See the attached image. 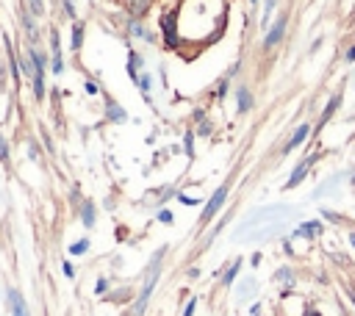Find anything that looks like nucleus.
I'll list each match as a JSON object with an SVG mask.
<instances>
[{
	"mask_svg": "<svg viewBox=\"0 0 355 316\" xmlns=\"http://www.w3.org/2000/svg\"><path fill=\"white\" fill-rule=\"evenodd\" d=\"M142 56L136 53V50H131V56H128V75L133 78V81H139V70H142Z\"/></svg>",
	"mask_w": 355,
	"mask_h": 316,
	"instance_id": "dca6fc26",
	"label": "nucleus"
},
{
	"mask_svg": "<svg viewBox=\"0 0 355 316\" xmlns=\"http://www.w3.org/2000/svg\"><path fill=\"white\" fill-rule=\"evenodd\" d=\"M0 164H9V144L3 133H0Z\"/></svg>",
	"mask_w": 355,
	"mask_h": 316,
	"instance_id": "c756f323",
	"label": "nucleus"
},
{
	"mask_svg": "<svg viewBox=\"0 0 355 316\" xmlns=\"http://www.w3.org/2000/svg\"><path fill=\"white\" fill-rule=\"evenodd\" d=\"M349 244H352V250H355V230L349 233Z\"/></svg>",
	"mask_w": 355,
	"mask_h": 316,
	"instance_id": "09e8293b",
	"label": "nucleus"
},
{
	"mask_svg": "<svg viewBox=\"0 0 355 316\" xmlns=\"http://www.w3.org/2000/svg\"><path fill=\"white\" fill-rule=\"evenodd\" d=\"M6 305H9V310H12V316H31L28 302H25V297L20 294V288H6Z\"/></svg>",
	"mask_w": 355,
	"mask_h": 316,
	"instance_id": "39448f33",
	"label": "nucleus"
},
{
	"mask_svg": "<svg viewBox=\"0 0 355 316\" xmlns=\"http://www.w3.org/2000/svg\"><path fill=\"white\" fill-rule=\"evenodd\" d=\"M86 95H97V92H100V89H97V84H95V81H86Z\"/></svg>",
	"mask_w": 355,
	"mask_h": 316,
	"instance_id": "ea45409f",
	"label": "nucleus"
},
{
	"mask_svg": "<svg viewBox=\"0 0 355 316\" xmlns=\"http://www.w3.org/2000/svg\"><path fill=\"white\" fill-rule=\"evenodd\" d=\"M275 3H277V0H266V3H264V20H261V25L269 23V14H272V9H275Z\"/></svg>",
	"mask_w": 355,
	"mask_h": 316,
	"instance_id": "72a5a7b5",
	"label": "nucleus"
},
{
	"mask_svg": "<svg viewBox=\"0 0 355 316\" xmlns=\"http://www.w3.org/2000/svg\"><path fill=\"white\" fill-rule=\"evenodd\" d=\"M81 45H84V23H73V42H70V48L78 50Z\"/></svg>",
	"mask_w": 355,
	"mask_h": 316,
	"instance_id": "412c9836",
	"label": "nucleus"
},
{
	"mask_svg": "<svg viewBox=\"0 0 355 316\" xmlns=\"http://www.w3.org/2000/svg\"><path fill=\"white\" fill-rule=\"evenodd\" d=\"M178 203H183V205H197V200H194V197H189V194H183V191H178Z\"/></svg>",
	"mask_w": 355,
	"mask_h": 316,
	"instance_id": "c9c22d12",
	"label": "nucleus"
},
{
	"mask_svg": "<svg viewBox=\"0 0 355 316\" xmlns=\"http://www.w3.org/2000/svg\"><path fill=\"white\" fill-rule=\"evenodd\" d=\"M236 103H239V111L247 114L250 108H253V95H250V89L247 86H236Z\"/></svg>",
	"mask_w": 355,
	"mask_h": 316,
	"instance_id": "4468645a",
	"label": "nucleus"
},
{
	"mask_svg": "<svg viewBox=\"0 0 355 316\" xmlns=\"http://www.w3.org/2000/svg\"><path fill=\"white\" fill-rule=\"evenodd\" d=\"M183 150H186V155H189V158L194 155V131H192V128H189V131H186V136H183Z\"/></svg>",
	"mask_w": 355,
	"mask_h": 316,
	"instance_id": "cd10ccee",
	"label": "nucleus"
},
{
	"mask_svg": "<svg viewBox=\"0 0 355 316\" xmlns=\"http://www.w3.org/2000/svg\"><path fill=\"white\" fill-rule=\"evenodd\" d=\"M106 117H109L111 122H125V120H128V114L122 111L117 103H111V100H109V108H106Z\"/></svg>",
	"mask_w": 355,
	"mask_h": 316,
	"instance_id": "aec40b11",
	"label": "nucleus"
},
{
	"mask_svg": "<svg viewBox=\"0 0 355 316\" xmlns=\"http://www.w3.org/2000/svg\"><path fill=\"white\" fill-rule=\"evenodd\" d=\"M61 269H64V274H67V277H70V280H73V277H75V266H73V263H70V261H64V263H61Z\"/></svg>",
	"mask_w": 355,
	"mask_h": 316,
	"instance_id": "e433bc0d",
	"label": "nucleus"
},
{
	"mask_svg": "<svg viewBox=\"0 0 355 316\" xmlns=\"http://www.w3.org/2000/svg\"><path fill=\"white\" fill-rule=\"evenodd\" d=\"M250 316H261V302H255L253 308H250Z\"/></svg>",
	"mask_w": 355,
	"mask_h": 316,
	"instance_id": "37998d69",
	"label": "nucleus"
},
{
	"mask_svg": "<svg viewBox=\"0 0 355 316\" xmlns=\"http://www.w3.org/2000/svg\"><path fill=\"white\" fill-rule=\"evenodd\" d=\"M50 70L56 75H61L64 70V59H61V39H59V31H50Z\"/></svg>",
	"mask_w": 355,
	"mask_h": 316,
	"instance_id": "423d86ee",
	"label": "nucleus"
},
{
	"mask_svg": "<svg viewBox=\"0 0 355 316\" xmlns=\"http://www.w3.org/2000/svg\"><path fill=\"white\" fill-rule=\"evenodd\" d=\"M286 214H291L289 205H269V208H258L255 214H250L239 227H236V236H244L250 227H255V225H261V222H266V216H286Z\"/></svg>",
	"mask_w": 355,
	"mask_h": 316,
	"instance_id": "f03ea898",
	"label": "nucleus"
},
{
	"mask_svg": "<svg viewBox=\"0 0 355 316\" xmlns=\"http://www.w3.org/2000/svg\"><path fill=\"white\" fill-rule=\"evenodd\" d=\"M344 178V175H333V178L330 180H325V183H322V186H316V191H313V200H319V197H322V194H327V191H330V189H336V186H338V180H341Z\"/></svg>",
	"mask_w": 355,
	"mask_h": 316,
	"instance_id": "a211bd4d",
	"label": "nucleus"
},
{
	"mask_svg": "<svg viewBox=\"0 0 355 316\" xmlns=\"http://www.w3.org/2000/svg\"><path fill=\"white\" fill-rule=\"evenodd\" d=\"M228 191H230V186H228V183H222L217 191H214V194H211V200L205 203L203 214H200V227H205L211 219H214V216L219 214V208H222V205H225V200H228Z\"/></svg>",
	"mask_w": 355,
	"mask_h": 316,
	"instance_id": "7ed1b4c3",
	"label": "nucleus"
},
{
	"mask_svg": "<svg viewBox=\"0 0 355 316\" xmlns=\"http://www.w3.org/2000/svg\"><path fill=\"white\" fill-rule=\"evenodd\" d=\"M139 92H142V95H145V100L150 103V89H153V75L150 72H142V75H139Z\"/></svg>",
	"mask_w": 355,
	"mask_h": 316,
	"instance_id": "6ab92c4d",
	"label": "nucleus"
},
{
	"mask_svg": "<svg viewBox=\"0 0 355 316\" xmlns=\"http://www.w3.org/2000/svg\"><path fill=\"white\" fill-rule=\"evenodd\" d=\"M106 299H109V302H128V299H131V291H128V288H122V291H109Z\"/></svg>",
	"mask_w": 355,
	"mask_h": 316,
	"instance_id": "b1692460",
	"label": "nucleus"
},
{
	"mask_svg": "<svg viewBox=\"0 0 355 316\" xmlns=\"http://www.w3.org/2000/svg\"><path fill=\"white\" fill-rule=\"evenodd\" d=\"M313 161H316V155H311V158H305L302 164H297L294 172H291V178L286 180V189H294V186H300L302 180H305V175H308V169H311Z\"/></svg>",
	"mask_w": 355,
	"mask_h": 316,
	"instance_id": "9d476101",
	"label": "nucleus"
},
{
	"mask_svg": "<svg viewBox=\"0 0 355 316\" xmlns=\"http://www.w3.org/2000/svg\"><path fill=\"white\" fill-rule=\"evenodd\" d=\"M194 310H197V297H192L186 302V308H183V316H194Z\"/></svg>",
	"mask_w": 355,
	"mask_h": 316,
	"instance_id": "f704fd0d",
	"label": "nucleus"
},
{
	"mask_svg": "<svg viewBox=\"0 0 355 316\" xmlns=\"http://www.w3.org/2000/svg\"><path fill=\"white\" fill-rule=\"evenodd\" d=\"M352 183H355V178H352Z\"/></svg>",
	"mask_w": 355,
	"mask_h": 316,
	"instance_id": "3c124183",
	"label": "nucleus"
},
{
	"mask_svg": "<svg viewBox=\"0 0 355 316\" xmlns=\"http://www.w3.org/2000/svg\"><path fill=\"white\" fill-rule=\"evenodd\" d=\"M347 297H349V302H352V308H355V291L352 288H347Z\"/></svg>",
	"mask_w": 355,
	"mask_h": 316,
	"instance_id": "a18cd8bd",
	"label": "nucleus"
},
{
	"mask_svg": "<svg viewBox=\"0 0 355 316\" xmlns=\"http://www.w3.org/2000/svg\"><path fill=\"white\" fill-rule=\"evenodd\" d=\"M78 216H81V225L84 227H95V219H97L95 203H92V200H81L78 203Z\"/></svg>",
	"mask_w": 355,
	"mask_h": 316,
	"instance_id": "9b49d317",
	"label": "nucleus"
},
{
	"mask_svg": "<svg viewBox=\"0 0 355 316\" xmlns=\"http://www.w3.org/2000/svg\"><path fill=\"white\" fill-rule=\"evenodd\" d=\"M89 247H92V241L89 239H78L75 241V244H70V255H86V252H89Z\"/></svg>",
	"mask_w": 355,
	"mask_h": 316,
	"instance_id": "4be33fe9",
	"label": "nucleus"
},
{
	"mask_svg": "<svg viewBox=\"0 0 355 316\" xmlns=\"http://www.w3.org/2000/svg\"><path fill=\"white\" fill-rule=\"evenodd\" d=\"M28 9L37 14V17H42V14H45V3H42V0H28Z\"/></svg>",
	"mask_w": 355,
	"mask_h": 316,
	"instance_id": "2f4dec72",
	"label": "nucleus"
},
{
	"mask_svg": "<svg viewBox=\"0 0 355 316\" xmlns=\"http://www.w3.org/2000/svg\"><path fill=\"white\" fill-rule=\"evenodd\" d=\"M161 34H164V45H169V48L181 45V39H178V14L175 12L161 17Z\"/></svg>",
	"mask_w": 355,
	"mask_h": 316,
	"instance_id": "20e7f679",
	"label": "nucleus"
},
{
	"mask_svg": "<svg viewBox=\"0 0 355 316\" xmlns=\"http://www.w3.org/2000/svg\"><path fill=\"white\" fill-rule=\"evenodd\" d=\"M61 3H64L67 14H70V17H75V9H73V3H70V0H61Z\"/></svg>",
	"mask_w": 355,
	"mask_h": 316,
	"instance_id": "a19ab883",
	"label": "nucleus"
},
{
	"mask_svg": "<svg viewBox=\"0 0 355 316\" xmlns=\"http://www.w3.org/2000/svg\"><path fill=\"white\" fill-rule=\"evenodd\" d=\"M164 255H167V247H158V250L153 252L150 263L145 266V272H142L145 286H142V291L136 294V299H133L131 316H145L147 305H150V297H153V291H156V283H158V277H161V261H164Z\"/></svg>",
	"mask_w": 355,
	"mask_h": 316,
	"instance_id": "f257e3e1",
	"label": "nucleus"
},
{
	"mask_svg": "<svg viewBox=\"0 0 355 316\" xmlns=\"http://www.w3.org/2000/svg\"><path fill=\"white\" fill-rule=\"evenodd\" d=\"M228 81H230V78H225L222 84H219V89H217V97H225V95H228Z\"/></svg>",
	"mask_w": 355,
	"mask_h": 316,
	"instance_id": "58836bf2",
	"label": "nucleus"
},
{
	"mask_svg": "<svg viewBox=\"0 0 355 316\" xmlns=\"http://www.w3.org/2000/svg\"><path fill=\"white\" fill-rule=\"evenodd\" d=\"M250 3H258V0H250Z\"/></svg>",
	"mask_w": 355,
	"mask_h": 316,
	"instance_id": "8fccbe9b",
	"label": "nucleus"
},
{
	"mask_svg": "<svg viewBox=\"0 0 355 316\" xmlns=\"http://www.w3.org/2000/svg\"><path fill=\"white\" fill-rule=\"evenodd\" d=\"M322 233H325V225H322L319 219H311V222H302L291 236H294V239H308L311 241V239H319Z\"/></svg>",
	"mask_w": 355,
	"mask_h": 316,
	"instance_id": "0eeeda50",
	"label": "nucleus"
},
{
	"mask_svg": "<svg viewBox=\"0 0 355 316\" xmlns=\"http://www.w3.org/2000/svg\"><path fill=\"white\" fill-rule=\"evenodd\" d=\"M131 34H133V36H142V39H150V34L145 31V25L139 23V17L131 20Z\"/></svg>",
	"mask_w": 355,
	"mask_h": 316,
	"instance_id": "a878e982",
	"label": "nucleus"
},
{
	"mask_svg": "<svg viewBox=\"0 0 355 316\" xmlns=\"http://www.w3.org/2000/svg\"><path fill=\"white\" fill-rule=\"evenodd\" d=\"M308 136H311V128H308V125H300L294 133H291L289 142H286V147H283V155L294 153V150L300 147V144H305V142H308Z\"/></svg>",
	"mask_w": 355,
	"mask_h": 316,
	"instance_id": "1a4fd4ad",
	"label": "nucleus"
},
{
	"mask_svg": "<svg viewBox=\"0 0 355 316\" xmlns=\"http://www.w3.org/2000/svg\"><path fill=\"white\" fill-rule=\"evenodd\" d=\"M241 263H244V261H241V258H236V261L230 263L228 269H225V272H222V277H219V286H225V288H230V286H233V280L239 277V272H241Z\"/></svg>",
	"mask_w": 355,
	"mask_h": 316,
	"instance_id": "ddd939ff",
	"label": "nucleus"
},
{
	"mask_svg": "<svg viewBox=\"0 0 355 316\" xmlns=\"http://www.w3.org/2000/svg\"><path fill=\"white\" fill-rule=\"evenodd\" d=\"M255 291H258V280H255V277H247V280H241L239 286H236V299H239V302H247L250 294H255Z\"/></svg>",
	"mask_w": 355,
	"mask_h": 316,
	"instance_id": "f8f14e48",
	"label": "nucleus"
},
{
	"mask_svg": "<svg viewBox=\"0 0 355 316\" xmlns=\"http://www.w3.org/2000/svg\"><path fill=\"white\" fill-rule=\"evenodd\" d=\"M158 222H161V225H172V222H175V214H172L169 208H161V211H158Z\"/></svg>",
	"mask_w": 355,
	"mask_h": 316,
	"instance_id": "c85d7f7f",
	"label": "nucleus"
},
{
	"mask_svg": "<svg viewBox=\"0 0 355 316\" xmlns=\"http://www.w3.org/2000/svg\"><path fill=\"white\" fill-rule=\"evenodd\" d=\"M23 25H25V31H28V36L37 42V36H39V28H37V23L28 17V14H23Z\"/></svg>",
	"mask_w": 355,
	"mask_h": 316,
	"instance_id": "393cba45",
	"label": "nucleus"
},
{
	"mask_svg": "<svg viewBox=\"0 0 355 316\" xmlns=\"http://www.w3.org/2000/svg\"><path fill=\"white\" fill-rule=\"evenodd\" d=\"M109 288H111L109 277H97V283H95V294H97V297H106V294H109Z\"/></svg>",
	"mask_w": 355,
	"mask_h": 316,
	"instance_id": "bb28decb",
	"label": "nucleus"
},
{
	"mask_svg": "<svg viewBox=\"0 0 355 316\" xmlns=\"http://www.w3.org/2000/svg\"><path fill=\"white\" fill-rule=\"evenodd\" d=\"M275 283H283L286 288H291V286H294V269H291V266H280L275 272Z\"/></svg>",
	"mask_w": 355,
	"mask_h": 316,
	"instance_id": "2eb2a0df",
	"label": "nucleus"
},
{
	"mask_svg": "<svg viewBox=\"0 0 355 316\" xmlns=\"http://www.w3.org/2000/svg\"><path fill=\"white\" fill-rule=\"evenodd\" d=\"M347 61H355V48H349V50H347Z\"/></svg>",
	"mask_w": 355,
	"mask_h": 316,
	"instance_id": "49530a36",
	"label": "nucleus"
},
{
	"mask_svg": "<svg viewBox=\"0 0 355 316\" xmlns=\"http://www.w3.org/2000/svg\"><path fill=\"white\" fill-rule=\"evenodd\" d=\"M28 158H34V161H37V158H39V147H37V144H34V142L28 144Z\"/></svg>",
	"mask_w": 355,
	"mask_h": 316,
	"instance_id": "4c0bfd02",
	"label": "nucleus"
},
{
	"mask_svg": "<svg viewBox=\"0 0 355 316\" xmlns=\"http://www.w3.org/2000/svg\"><path fill=\"white\" fill-rule=\"evenodd\" d=\"M283 34H286V14H280V17H277V23L269 28V34H266V39H264V50L275 48V45L283 39Z\"/></svg>",
	"mask_w": 355,
	"mask_h": 316,
	"instance_id": "6e6552de",
	"label": "nucleus"
},
{
	"mask_svg": "<svg viewBox=\"0 0 355 316\" xmlns=\"http://www.w3.org/2000/svg\"><path fill=\"white\" fill-rule=\"evenodd\" d=\"M147 6H150V0H128V9H131L133 17H142L147 12Z\"/></svg>",
	"mask_w": 355,
	"mask_h": 316,
	"instance_id": "5701e85b",
	"label": "nucleus"
},
{
	"mask_svg": "<svg viewBox=\"0 0 355 316\" xmlns=\"http://www.w3.org/2000/svg\"><path fill=\"white\" fill-rule=\"evenodd\" d=\"M341 100H344L341 95H333V97H330V103H327L325 114H322V117H319V128H322V125H325V122H327V120H330V117H333V114H336V108L341 106Z\"/></svg>",
	"mask_w": 355,
	"mask_h": 316,
	"instance_id": "f3484780",
	"label": "nucleus"
},
{
	"mask_svg": "<svg viewBox=\"0 0 355 316\" xmlns=\"http://www.w3.org/2000/svg\"><path fill=\"white\" fill-rule=\"evenodd\" d=\"M305 316H322V313H319V310H313V308H308V310H305Z\"/></svg>",
	"mask_w": 355,
	"mask_h": 316,
	"instance_id": "de8ad7c7",
	"label": "nucleus"
},
{
	"mask_svg": "<svg viewBox=\"0 0 355 316\" xmlns=\"http://www.w3.org/2000/svg\"><path fill=\"white\" fill-rule=\"evenodd\" d=\"M211 131H214V125H211L208 120H203V122L197 125V131H194V133H200V136H211Z\"/></svg>",
	"mask_w": 355,
	"mask_h": 316,
	"instance_id": "473e14b6",
	"label": "nucleus"
},
{
	"mask_svg": "<svg viewBox=\"0 0 355 316\" xmlns=\"http://www.w3.org/2000/svg\"><path fill=\"white\" fill-rule=\"evenodd\" d=\"M197 277H200V269L192 266V269H189V280H197Z\"/></svg>",
	"mask_w": 355,
	"mask_h": 316,
	"instance_id": "79ce46f5",
	"label": "nucleus"
},
{
	"mask_svg": "<svg viewBox=\"0 0 355 316\" xmlns=\"http://www.w3.org/2000/svg\"><path fill=\"white\" fill-rule=\"evenodd\" d=\"M250 263H253V269H255V266H258V263H261V252H255V255H253V258H250Z\"/></svg>",
	"mask_w": 355,
	"mask_h": 316,
	"instance_id": "c03bdc74",
	"label": "nucleus"
},
{
	"mask_svg": "<svg viewBox=\"0 0 355 316\" xmlns=\"http://www.w3.org/2000/svg\"><path fill=\"white\" fill-rule=\"evenodd\" d=\"M322 219H327V222H333V225H341V222H344V216H338V214H333V211H327V208H322Z\"/></svg>",
	"mask_w": 355,
	"mask_h": 316,
	"instance_id": "7c9ffc66",
	"label": "nucleus"
}]
</instances>
